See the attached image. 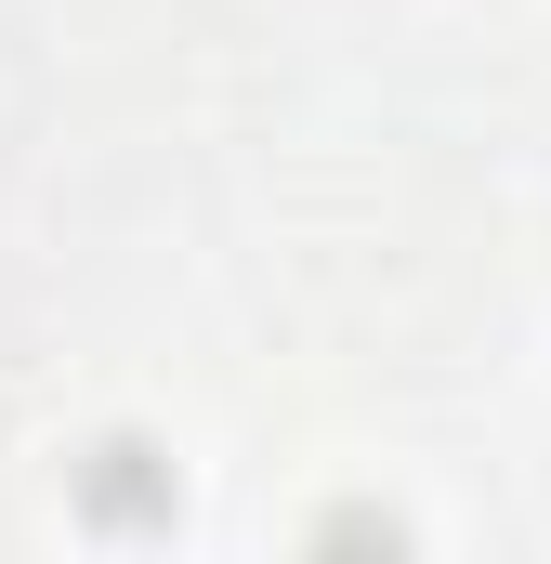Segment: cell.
Instances as JSON below:
<instances>
[{"instance_id":"cell-1","label":"cell","mask_w":551,"mask_h":564,"mask_svg":"<svg viewBox=\"0 0 551 564\" xmlns=\"http://www.w3.org/2000/svg\"><path fill=\"white\" fill-rule=\"evenodd\" d=\"M93 512H106V525H144V512H158V459H144V446H106V473H93Z\"/></svg>"}]
</instances>
